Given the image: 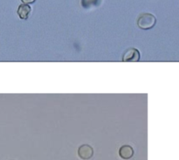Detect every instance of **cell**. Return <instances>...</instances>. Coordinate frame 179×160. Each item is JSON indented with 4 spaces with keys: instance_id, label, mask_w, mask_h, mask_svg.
Wrapping results in <instances>:
<instances>
[{
    "instance_id": "obj_4",
    "label": "cell",
    "mask_w": 179,
    "mask_h": 160,
    "mask_svg": "<svg viewBox=\"0 0 179 160\" xmlns=\"http://www.w3.org/2000/svg\"><path fill=\"white\" fill-rule=\"evenodd\" d=\"M32 11V8L28 4H20L17 10V13L20 19L27 20Z\"/></svg>"
},
{
    "instance_id": "obj_1",
    "label": "cell",
    "mask_w": 179,
    "mask_h": 160,
    "mask_svg": "<svg viewBox=\"0 0 179 160\" xmlns=\"http://www.w3.org/2000/svg\"><path fill=\"white\" fill-rule=\"evenodd\" d=\"M156 24V18L151 13L141 14L137 20V25L140 29L147 30L151 29Z\"/></svg>"
},
{
    "instance_id": "obj_7",
    "label": "cell",
    "mask_w": 179,
    "mask_h": 160,
    "mask_svg": "<svg viewBox=\"0 0 179 160\" xmlns=\"http://www.w3.org/2000/svg\"><path fill=\"white\" fill-rule=\"evenodd\" d=\"M21 1L25 4H33L36 0H21Z\"/></svg>"
},
{
    "instance_id": "obj_2",
    "label": "cell",
    "mask_w": 179,
    "mask_h": 160,
    "mask_svg": "<svg viewBox=\"0 0 179 160\" xmlns=\"http://www.w3.org/2000/svg\"><path fill=\"white\" fill-rule=\"evenodd\" d=\"M94 151L89 145L84 144L79 147L78 150V157L83 160H88L92 158Z\"/></svg>"
},
{
    "instance_id": "obj_6",
    "label": "cell",
    "mask_w": 179,
    "mask_h": 160,
    "mask_svg": "<svg viewBox=\"0 0 179 160\" xmlns=\"http://www.w3.org/2000/svg\"><path fill=\"white\" fill-rule=\"evenodd\" d=\"M101 2V0H81L82 7L85 8L97 7Z\"/></svg>"
},
{
    "instance_id": "obj_5",
    "label": "cell",
    "mask_w": 179,
    "mask_h": 160,
    "mask_svg": "<svg viewBox=\"0 0 179 160\" xmlns=\"http://www.w3.org/2000/svg\"><path fill=\"white\" fill-rule=\"evenodd\" d=\"M119 155L123 159L127 160L132 158L134 155V150L128 145H125L119 150Z\"/></svg>"
},
{
    "instance_id": "obj_3",
    "label": "cell",
    "mask_w": 179,
    "mask_h": 160,
    "mask_svg": "<svg viewBox=\"0 0 179 160\" xmlns=\"http://www.w3.org/2000/svg\"><path fill=\"white\" fill-rule=\"evenodd\" d=\"M141 54L139 50L136 48H132L126 50L123 55L122 60L124 62H138L140 60Z\"/></svg>"
}]
</instances>
